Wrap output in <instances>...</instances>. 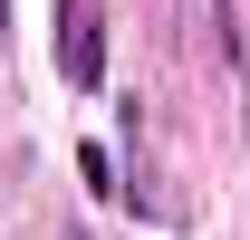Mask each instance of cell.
<instances>
[{
    "mask_svg": "<svg viewBox=\"0 0 250 240\" xmlns=\"http://www.w3.org/2000/svg\"><path fill=\"white\" fill-rule=\"evenodd\" d=\"M0 29H10V0H0Z\"/></svg>",
    "mask_w": 250,
    "mask_h": 240,
    "instance_id": "3957f363",
    "label": "cell"
},
{
    "mask_svg": "<svg viewBox=\"0 0 250 240\" xmlns=\"http://www.w3.org/2000/svg\"><path fill=\"white\" fill-rule=\"evenodd\" d=\"M77 173H87V192H96V202H125V182H116V163H106V144H87V154H77Z\"/></svg>",
    "mask_w": 250,
    "mask_h": 240,
    "instance_id": "7a4b0ae2",
    "label": "cell"
},
{
    "mask_svg": "<svg viewBox=\"0 0 250 240\" xmlns=\"http://www.w3.org/2000/svg\"><path fill=\"white\" fill-rule=\"evenodd\" d=\"M58 67L67 87H106V0H58Z\"/></svg>",
    "mask_w": 250,
    "mask_h": 240,
    "instance_id": "6da1fadb",
    "label": "cell"
}]
</instances>
